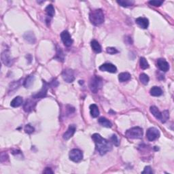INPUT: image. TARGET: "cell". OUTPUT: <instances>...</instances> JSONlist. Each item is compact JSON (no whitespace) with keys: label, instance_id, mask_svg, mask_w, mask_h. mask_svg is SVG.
<instances>
[{"label":"cell","instance_id":"cell-1","mask_svg":"<svg viewBox=\"0 0 174 174\" xmlns=\"http://www.w3.org/2000/svg\"><path fill=\"white\" fill-rule=\"evenodd\" d=\"M91 138L96 146V150L101 155H104L107 152L112 150V146L110 142L103 138L99 134H93Z\"/></svg>","mask_w":174,"mask_h":174},{"label":"cell","instance_id":"cell-2","mask_svg":"<svg viewBox=\"0 0 174 174\" xmlns=\"http://www.w3.org/2000/svg\"><path fill=\"white\" fill-rule=\"evenodd\" d=\"M89 19L91 23L95 26H98L104 22V14L101 9L91 10L89 14Z\"/></svg>","mask_w":174,"mask_h":174},{"label":"cell","instance_id":"cell-3","mask_svg":"<svg viewBox=\"0 0 174 174\" xmlns=\"http://www.w3.org/2000/svg\"><path fill=\"white\" fill-rule=\"evenodd\" d=\"M125 135L128 138L133 139V140L142 139L143 136V129L139 127H135L125 132Z\"/></svg>","mask_w":174,"mask_h":174},{"label":"cell","instance_id":"cell-4","mask_svg":"<svg viewBox=\"0 0 174 174\" xmlns=\"http://www.w3.org/2000/svg\"><path fill=\"white\" fill-rule=\"evenodd\" d=\"M101 85V78L97 76H94L90 81L89 87L93 93H97Z\"/></svg>","mask_w":174,"mask_h":174},{"label":"cell","instance_id":"cell-5","mask_svg":"<svg viewBox=\"0 0 174 174\" xmlns=\"http://www.w3.org/2000/svg\"><path fill=\"white\" fill-rule=\"evenodd\" d=\"M69 156L71 161L75 162V163H78L83 160V154L80 150L73 149L69 152Z\"/></svg>","mask_w":174,"mask_h":174},{"label":"cell","instance_id":"cell-6","mask_svg":"<svg viewBox=\"0 0 174 174\" xmlns=\"http://www.w3.org/2000/svg\"><path fill=\"white\" fill-rule=\"evenodd\" d=\"M159 137L160 132L159 129H157L156 128L151 127L148 129L146 132V138L150 142H153V141L157 140Z\"/></svg>","mask_w":174,"mask_h":174},{"label":"cell","instance_id":"cell-7","mask_svg":"<svg viewBox=\"0 0 174 174\" xmlns=\"http://www.w3.org/2000/svg\"><path fill=\"white\" fill-rule=\"evenodd\" d=\"M50 85L48 83H47L46 82L43 81V87L42 89L40 90V91L38 92V93L34 94V95H32V97L34 99H42L44 98L47 95V92H48V87H49Z\"/></svg>","mask_w":174,"mask_h":174},{"label":"cell","instance_id":"cell-8","mask_svg":"<svg viewBox=\"0 0 174 174\" xmlns=\"http://www.w3.org/2000/svg\"><path fill=\"white\" fill-rule=\"evenodd\" d=\"M1 61L5 65L8 67H10L13 64V58L11 57L9 50H4L1 53Z\"/></svg>","mask_w":174,"mask_h":174},{"label":"cell","instance_id":"cell-9","mask_svg":"<svg viewBox=\"0 0 174 174\" xmlns=\"http://www.w3.org/2000/svg\"><path fill=\"white\" fill-rule=\"evenodd\" d=\"M62 78L66 83H71L75 80V76H74V71L72 69H67L63 70L62 72Z\"/></svg>","mask_w":174,"mask_h":174},{"label":"cell","instance_id":"cell-10","mask_svg":"<svg viewBox=\"0 0 174 174\" xmlns=\"http://www.w3.org/2000/svg\"><path fill=\"white\" fill-rule=\"evenodd\" d=\"M61 38L65 46L69 47L73 44V40L72 39V37L67 31H63L61 34Z\"/></svg>","mask_w":174,"mask_h":174},{"label":"cell","instance_id":"cell-11","mask_svg":"<svg viewBox=\"0 0 174 174\" xmlns=\"http://www.w3.org/2000/svg\"><path fill=\"white\" fill-rule=\"evenodd\" d=\"M99 69L102 72H107L109 73L114 74L117 72V68L112 63H104L99 67Z\"/></svg>","mask_w":174,"mask_h":174},{"label":"cell","instance_id":"cell-12","mask_svg":"<svg viewBox=\"0 0 174 174\" xmlns=\"http://www.w3.org/2000/svg\"><path fill=\"white\" fill-rule=\"evenodd\" d=\"M157 66L162 72H166L169 69V65L168 62L164 58H159L157 60Z\"/></svg>","mask_w":174,"mask_h":174},{"label":"cell","instance_id":"cell-13","mask_svg":"<svg viewBox=\"0 0 174 174\" xmlns=\"http://www.w3.org/2000/svg\"><path fill=\"white\" fill-rule=\"evenodd\" d=\"M76 129V127L75 125L70 124L68 129L66 131L65 133H64L63 135V138L65 140H68L74 135V133H75Z\"/></svg>","mask_w":174,"mask_h":174},{"label":"cell","instance_id":"cell-14","mask_svg":"<svg viewBox=\"0 0 174 174\" xmlns=\"http://www.w3.org/2000/svg\"><path fill=\"white\" fill-rule=\"evenodd\" d=\"M36 105V101L31 100V99H28V100L26 101V102H25V103L24 104L23 109H24L25 112H30L35 109Z\"/></svg>","mask_w":174,"mask_h":174},{"label":"cell","instance_id":"cell-15","mask_svg":"<svg viewBox=\"0 0 174 174\" xmlns=\"http://www.w3.org/2000/svg\"><path fill=\"white\" fill-rule=\"evenodd\" d=\"M135 23L142 29H147L149 25V21L148 19L144 18V17H139L136 19Z\"/></svg>","mask_w":174,"mask_h":174},{"label":"cell","instance_id":"cell-16","mask_svg":"<svg viewBox=\"0 0 174 174\" xmlns=\"http://www.w3.org/2000/svg\"><path fill=\"white\" fill-rule=\"evenodd\" d=\"M24 39L27 42L31 44H35L36 41V37H35V35L32 31H28V32L25 33L24 35Z\"/></svg>","mask_w":174,"mask_h":174},{"label":"cell","instance_id":"cell-17","mask_svg":"<svg viewBox=\"0 0 174 174\" xmlns=\"http://www.w3.org/2000/svg\"><path fill=\"white\" fill-rule=\"evenodd\" d=\"M90 113L93 118H97L99 115V107L96 104H91L90 105Z\"/></svg>","mask_w":174,"mask_h":174},{"label":"cell","instance_id":"cell-18","mask_svg":"<svg viewBox=\"0 0 174 174\" xmlns=\"http://www.w3.org/2000/svg\"><path fill=\"white\" fill-rule=\"evenodd\" d=\"M150 93L153 97H159L163 95V91L159 87H153L150 89Z\"/></svg>","mask_w":174,"mask_h":174},{"label":"cell","instance_id":"cell-19","mask_svg":"<svg viewBox=\"0 0 174 174\" xmlns=\"http://www.w3.org/2000/svg\"><path fill=\"white\" fill-rule=\"evenodd\" d=\"M131 78V76L128 72H122L118 75V80L120 83H124V82L129 81Z\"/></svg>","mask_w":174,"mask_h":174},{"label":"cell","instance_id":"cell-20","mask_svg":"<svg viewBox=\"0 0 174 174\" xmlns=\"http://www.w3.org/2000/svg\"><path fill=\"white\" fill-rule=\"evenodd\" d=\"M98 122L101 126L104 127L110 128L112 127V122H111L109 120H107L106 118H105V117H101V118H99L98 120Z\"/></svg>","mask_w":174,"mask_h":174},{"label":"cell","instance_id":"cell-21","mask_svg":"<svg viewBox=\"0 0 174 174\" xmlns=\"http://www.w3.org/2000/svg\"><path fill=\"white\" fill-rule=\"evenodd\" d=\"M91 48H93V50L95 51V52H97V53H100L101 52V45L99 44V43L97 42V40H93L91 41Z\"/></svg>","mask_w":174,"mask_h":174},{"label":"cell","instance_id":"cell-22","mask_svg":"<svg viewBox=\"0 0 174 174\" xmlns=\"http://www.w3.org/2000/svg\"><path fill=\"white\" fill-rule=\"evenodd\" d=\"M150 111L151 112V114L155 117L158 120H161V112L159 110V109L157 108L156 106H151L150 108Z\"/></svg>","mask_w":174,"mask_h":174},{"label":"cell","instance_id":"cell-23","mask_svg":"<svg viewBox=\"0 0 174 174\" xmlns=\"http://www.w3.org/2000/svg\"><path fill=\"white\" fill-rule=\"evenodd\" d=\"M23 98L21 97H16L12 101H11L10 105L13 107H17L21 106L23 103Z\"/></svg>","mask_w":174,"mask_h":174},{"label":"cell","instance_id":"cell-24","mask_svg":"<svg viewBox=\"0 0 174 174\" xmlns=\"http://www.w3.org/2000/svg\"><path fill=\"white\" fill-rule=\"evenodd\" d=\"M54 58H56V60L58 61H61V62L64 61L65 56H64L63 52L62 51L61 48H58V47H57V48H56V54Z\"/></svg>","mask_w":174,"mask_h":174},{"label":"cell","instance_id":"cell-25","mask_svg":"<svg viewBox=\"0 0 174 174\" xmlns=\"http://www.w3.org/2000/svg\"><path fill=\"white\" fill-rule=\"evenodd\" d=\"M34 80H35V77L34 76H29L26 78V80H25L23 85H24V87L25 88H30L31 86H32L33 83H34Z\"/></svg>","mask_w":174,"mask_h":174},{"label":"cell","instance_id":"cell-26","mask_svg":"<svg viewBox=\"0 0 174 174\" xmlns=\"http://www.w3.org/2000/svg\"><path fill=\"white\" fill-rule=\"evenodd\" d=\"M117 3L122 7L124 8L132 6L134 4V1H130V0H125V1L124 0H120V1H117Z\"/></svg>","mask_w":174,"mask_h":174},{"label":"cell","instance_id":"cell-27","mask_svg":"<svg viewBox=\"0 0 174 174\" xmlns=\"http://www.w3.org/2000/svg\"><path fill=\"white\" fill-rule=\"evenodd\" d=\"M45 11H46V12L47 14V15H48V17H53L54 15V13H55V12H54V8L53 7V6L52 4L48 5V6L46 8V10H45Z\"/></svg>","mask_w":174,"mask_h":174},{"label":"cell","instance_id":"cell-28","mask_svg":"<svg viewBox=\"0 0 174 174\" xmlns=\"http://www.w3.org/2000/svg\"><path fill=\"white\" fill-rule=\"evenodd\" d=\"M140 67L142 69H148V68H149V67H150L147 60H146L144 57L140 58Z\"/></svg>","mask_w":174,"mask_h":174},{"label":"cell","instance_id":"cell-29","mask_svg":"<svg viewBox=\"0 0 174 174\" xmlns=\"http://www.w3.org/2000/svg\"><path fill=\"white\" fill-rule=\"evenodd\" d=\"M140 80L142 84H144V85H146L148 84V82L150 80V78L148 77V76L146 74H142L140 76Z\"/></svg>","mask_w":174,"mask_h":174},{"label":"cell","instance_id":"cell-30","mask_svg":"<svg viewBox=\"0 0 174 174\" xmlns=\"http://www.w3.org/2000/svg\"><path fill=\"white\" fill-rule=\"evenodd\" d=\"M169 111L168 110H165L163 111V112H161V122H165L166 121H167L168 119H169Z\"/></svg>","mask_w":174,"mask_h":174},{"label":"cell","instance_id":"cell-31","mask_svg":"<svg viewBox=\"0 0 174 174\" xmlns=\"http://www.w3.org/2000/svg\"><path fill=\"white\" fill-rule=\"evenodd\" d=\"M35 131V129L33 126H31V124H27L26 126H25V131L26 133H28V134H31L33 133Z\"/></svg>","mask_w":174,"mask_h":174},{"label":"cell","instance_id":"cell-32","mask_svg":"<svg viewBox=\"0 0 174 174\" xmlns=\"http://www.w3.org/2000/svg\"><path fill=\"white\" fill-rule=\"evenodd\" d=\"M164 1H160V0H152V1H150L149 3L150 5L156 7H159L163 4Z\"/></svg>","mask_w":174,"mask_h":174},{"label":"cell","instance_id":"cell-33","mask_svg":"<svg viewBox=\"0 0 174 174\" xmlns=\"http://www.w3.org/2000/svg\"><path fill=\"white\" fill-rule=\"evenodd\" d=\"M110 140L115 146H119V140L116 135H112V136L111 137V138H110Z\"/></svg>","mask_w":174,"mask_h":174},{"label":"cell","instance_id":"cell-34","mask_svg":"<svg viewBox=\"0 0 174 174\" xmlns=\"http://www.w3.org/2000/svg\"><path fill=\"white\" fill-rule=\"evenodd\" d=\"M106 51L107 53L110 54H114L118 52V50H117L115 48H113V47H107L106 48Z\"/></svg>","mask_w":174,"mask_h":174},{"label":"cell","instance_id":"cell-35","mask_svg":"<svg viewBox=\"0 0 174 174\" xmlns=\"http://www.w3.org/2000/svg\"><path fill=\"white\" fill-rule=\"evenodd\" d=\"M142 173H153V171L151 169V167L150 166H146V167L144 168V170L142 172Z\"/></svg>","mask_w":174,"mask_h":174},{"label":"cell","instance_id":"cell-36","mask_svg":"<svg viewBox=\"0 0 174 174\" xmlns=\"http://www.w3.org/2000/svg\"><path fill=\"white\" fill-rule=\"evenodd\" d=\"M49 85H50V86H51V87H56L58 85V81L56 80V79H53L52 80V81H51V83L49 84Z\"/></svg>","mask_w":174,"mask_h":174},{"label":"cell","instance_id":"cell-37","mask_svg":"<svg viewBox=\"0 0 174 174\" xmlns=\"http://www.w3.org/2000/svg\"><path fill=\"white\" fill-rule=\"evenodd\" d=\"M12 154H14V155L17 156H19V154H22L20 150H12Z\"/></svg>","mask_w":174,"mask_h":174},{"label":"cell","instance_id":"cell-38","mask_svg":"<svg viewBox=\"0 0 174 174\" xmlns=\"http://www.w3.org/2000/svg\"><path fill=\"white\" fill-rule=\"evenodd\" d=\"M43 173H53V171H52V169H50V168L47 167L45 169V170L44 171H43Z\"/></svg>","mask_w":174,"mask_h":174}]
</instances>
